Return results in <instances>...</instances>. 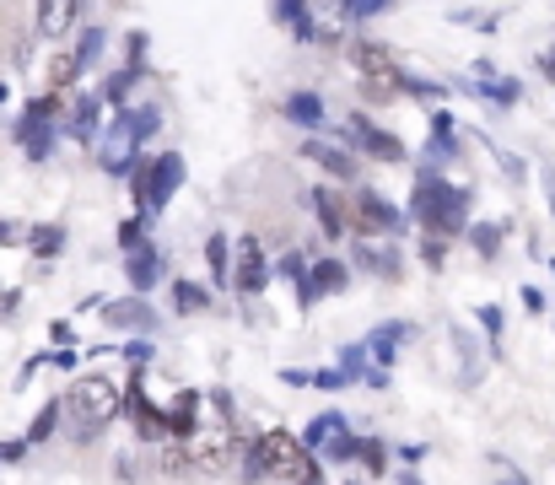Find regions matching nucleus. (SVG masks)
Segmentation results:
<instances>
[{"mask_svg": "<svg viewBox=\"0 0 555 485\" xmlns=\"http://www.w3.org/2000/svg\"><path fill=\"white\" fill-rule=\"evenodd\" d=\"M119 410H125V394H119L114 378H103V372H81V378L70 383V394H65V416H70V432H76L81 443L98 437V432H108Z\"/></svg>", "mask_w": 555, "mask_h": 485, "instance_id": "f257e3e1", "label": "nucleus"}, {"mask_svg": "<svg viewBox=\"0 0 555 485\" xmlns=\"http://www.w3.org/2000/svg\"><path fill=\"white\" fill-rule=\"evenodd\" d=\"M340 372L346 378H367V345H346L340 350Z\"/></svg>", "mask_w": 555, "mask_h": 485, "instance_id": "393cba45", "label": "nucleus"}, {"mask_svg": "<svg viewBox=\"0 0 555 485\" xmlns=\"http://www.w3.org/2000/svg\"><path fill=\"white\" fill-rule=\"evenodd\" d=\"M232 286H237L243 297H259V292L270 286V259H264L259 238H243V243H237V259H232Z\"/></svg>", "mask_w": 555, "mask_h": 485, "instance_id": "0eeeda50", "label": "nucleus"}, {"mask_svg": "<svg viewBox=\"0 0 555 485\" xmlns=\"http://www.w3.org/2000/svg\"><path fill=\"white\" fill-rule=\"evenodd\" d=\"M199 399H205V394L184 388V394L168 405V432H173V437H189V432L199 426Z\"/></svg>", "mask_w": 555, "mask_h": 485, "instance_id": "f3484780", "label": "nucleus"}, {"mask_svg": "<svg viewBox=\"0 0 555 485\" xmlns=\"http://www.w3.org/2000/svg\"><path fill=\"white\" fill-rule=\"evenodd\" d=\"M286 114H292L297 125H319V119H324V103H319L313 92H292V98H286Z\"/></svg>", "mask_w": 555, "mask_h": 485, "instance_id": "4be33fe9", "label": "nucleus"}, {"mask_svg": "<svg viewBox=\"0 0 555 485\" xmlns=\"http://www.w3.org/2000/svg\"><path fill=\"white\" fill-rule=\"evenodd\" d=\"M103 319L114 323V329H141V334H152L157 329V314L141 303V297H119V303H108V314Z\"/></svg>", "mask_w": 555, "mask_h": 485, "instance_id": "ddd939ff", "label": "nucleus"}, {"mask_svg": "<svg viewBox=\"0 0 555 485\" xmlns=\"http://www.w3.org/2000/svg\"><path fill=\"white\" fill-rule=\"evenodd\" d=\"M205 265H210V281L232 286V248H227L221 232H210V243H205Z\"/></svg>", "mask_w": 555, "mask_h": 485, "instance_id": "aec40b11", "label": "nucleus"}, {"mask_svg": "<svg viewBox=\"0 0 555 485\" xmlns=\"http://www.w3.org/2000/svg\"><path fill=\"white\" fill-rule=\"evenodd\" d=\"M346 54H351V71L362 76V87H367L372 98H377V92H399V87H415V81H404V71L393 65V54H388L383 43H372V38H357V43H351ZM377 103H383V98H377Z\"/></svg>", "mask_w": 555, "mask_h": 485, "instance_id": "20e7f679", "label": "nucleus"}, {"mask_svg": "<svg viewBox=\"0 0 555 485\" xmlns=\"http://www.w3.org/2000/svg\"><path fill=\"white\" fill-rule=\"evenodd\" d=\"M351 485H357V481H351Z\"/></svg>", "mask_w": 555, "mask_h": 485, "instance_id": "7c9ffc66", "label": "nucleus"}, {"mask_svg": "<svg viewBox=\"0 0 555 485\" xmlns=\"http://www.w3.org/2000/svg\"><path fill=\"white\" fill-rule=\"evenodd\" d=\"M404 334H410V323H383V329H372L367 334V350L377 367H388L393 356H399V345H404Z\"/></svg>", "mask_w": 555, "mask_h": 485, "instance_id": "dca6fc26", "label": "nucleus"}, {"mask_svg": "<svg viewBox=\"0 0 555 485\" xmlns=\"http://www.w3.org/2000/svg\"><path fill=\"white\" fill-rule=\"evenodd\" d=\"M173 308H179V314H205V308H210V292L194 286V281H173Z\"/></svg>", "mask_w": 555, "mask_h": 485, "instance_id": "412c9836", "label": "nucleus"}, {"mask_svg": "<svg viewBox=\"0 0 555 485\" xmlns=\"http://www.w3.org/2000/svg\"><path fill=\"white\" fill-rule=\"evenodd\" d=\"M362 464H367L372 475H383V470H388V448H383L377 437H362Z\"/></svg>", "mask_w": 555, "mask_h": 485, "instance_id": "a878e982", "label": "nucleus"}, {"mask_svg": "<svg viewBox=\"0 0 555 485\" xmlns=\"http://www.w3.org/2000/svg\"><path fill=\"white\" fill-rule=\"evenodd\" d=\"M340 432H351V426H346V416H340V410H324V416H313V421H308V432H297V437H302V448H308V454H330V443H335Z\"/></svg>", "mask_w": 555, "mask_h": 485, "instance_id": "f8f14e48", "label": "nucleus"}, {"mask_svg": "<svg viewBox=\"0 0 555 485\" xmlns=\"http://www.w3.org/2000/svg\"><path fill=\"white\" fill-rule=\"evenodd\" d=\"M76 22H81V0H33L38 38H65Z\"/></svg>", "mask_w": 555, "mask_h": 485, "instance_id": "1a4fd4ad", "label": "nucleus"}, {"mask_svg": "<svg viewBox=\"0 0 555 485\" xmlns=\"http://www.w3.org/2000/svg\"><path fill=\"white\" fill-rule=\"evenodd\" d=\"M351 136H362V152H367V157H377V162H399V157H404V146H399L388 130H372L362 114L351 119Z\"/></svg>", "mask_w": 555, "mask_h": 485, "instance_id": "4468645a", "label": "nucleus"}, {"mask_svg": "<svg viewBox=\"0 0 555 485\" xmlns=\"http://www.w3.org/2000/svg\"><path fill=\"white\" fill-rule=\"evenodd\" d=\"M125 356H130V367L141 372V367L152 361V340H130V350H125Z\"/></svg>", "mask_w": 555, "mask_h": 485, "instance_id": "cd10ccee", "label": "nucleus"}, {"mask_svg": "<svg viewBox=\"0 0 555 485\" xmlns=\"http://www.w3.org/2000/svg\"><path fill=\"white\" fill-rule=\"evenodd\" d=\"M324 459H335V464H362V437L340 432V437L330 443V454H324Z\"/></svg>", "mask_w": 555, "mask_h": 485, "instance_id": "5701e85b", "label": "nucleus"}, {"mask_svg": "<svg viewBox=\"0 0 555 485\" xmlns=\"http://www.w3.org/2000/svg\"><path fill=\"white\" fill-rule=\"evenodd\" d=\"M313 210H319V227H324V238H346L351 232V194H340V189H330V183H313Z\"/></svg>", "mask_w": 555, "mask_h": 485, "instance_id": "6e6552de", "label": "nucleus"}, {"mask_svg": "<svg viewBox=\"0 0 555 485\" xmlns=\"http://www.w3.org/2000/svg\"><path fill=\"white\" fill-rule=\"evenodd\" d=\"M130 281H135V292H146V286L163 281V259H157V248H135V254H130Z\"/></svg>", "mask_w": 555, "mask_h": 485, "instance_id": "6ab92c4d", "label": "nucleus"}, {"mask_svg": "<svg viewBox=\"0 0 555 485\" xmlns=\"http://www.w3.org/2000/svg\"><path fill=\"white\" fill-rule=\"evenodd\" d=\"M415 210H421V221L431 227V232H459L464 227V194H453L448 183H421V194H415Z\"/></svg>", "mask_w": 555, "mask_h": 485, "instance_id": "39448f33", "label": "nucleus"}, {"mask_svg": "<svg viewBox=\"0 0 555 485\" xmlns=\"http://www.w3.org/2000/svg\"><path fill=\"white\" fill-rule=\"evenodd\" d=\"M399 485H421V475H410V470H404V475H399Z\"/></svg>", "mask_w": 555, "mask_h": 485, "instance_id": "c756f323", "label": "nucleus"}, {"mask_svg": "<svg viewBox=\"0 0 555 485\" xmlns=\"http://www.w3.org/2000/svg\"><path fill=\"white\" fill-rule=\"evenodd\" d=\"M302 157H313L324 173H335V178H357V157L340 152V146H330V141H302Z\"/></svg>", "mask_w": 555, "mask_h": 485, "instance_id": "2eb2a0df", "label": "nucleus"}, {"mask_svg": "<svg viewBox=\"0 0 555 485\" xmlns=\"http://www.w3.org/2000/svg\"><path fill=\"white\" fill-rule=\"evenodd\" d=\"M346 281H351V270H346L340 259H319V265H313V276H302V286H297V303H302V308H313L319 297L340 292Z\"/></svg>", "mask_w": 555, "mask_h": 485, "instance_id": "9d476101", "label": "nucleus"}, {"mask_svg": "<svg viewBox=\"0 0 555 485\" xmlns=\"http://www.w3.org/2000/svg\"><path fill=\"white\" fill-rule=\"evenodd\" d=\"M281 22H292L308 38V0H281Z\"/></svg>", "mask_w": 555, "mask_h": 485, "instance_id": "bb28decb", "label": "nucleus"}, {"mask_svg": "<svg viewBox=\"0 0 555 485\" xmlns=\"http://www.w3.org/2000/svg\"><path fill=\"white\" fill-rule=\"evenodd\" d=\"M60 416H65V399H49V405H43V410L33 416V426L22 432V437H27V448H43V443L54 437V426H60Z\"/></svg>", "mask_w": 555, "mask_h": 485, "instance_id": "a211bd4d", "label": "nucleus"}, {"mask_svg": "<svg viewBox=\"0 0 555 485\" xmlns=\"http://www.w3.org/2000/svg\"><path fill=\"white\" fill-rule=\"evenodd\" d=\"M351 232L388 238V232H399V210H393L388 200H377L372 189H351Z\"/></svg>", "mask_w": 555, "mask_h": 485, "instance_id": "423d86ee", "label": "nucleus"}, {"mask_svg": "<svg viewBox=\"0 0 555 485\" xmlns=\"http://www.w3.org/2000/svg\"><path fill=\"white\" fill-rule=\"evenodd\" d=\"M237 432H232V416H216L210 426H194L184 437V459L194 475H205V481H216V475H227L232 464H237Z\"/></svg>", "mask_w": 555, "mask_h": 485, "instance_id": "7ed1b4c3", "label": "nucleus"}, {"mask_svg": "<svg viewBox=\"0 0 555 485\" xmlns=\"http://www.w3.org/2000/svg\"><path fill=\"white\" fill-rule=\"evenodd\" d=\"M286 485H330L324 481V459H319V454H302V464L292 470V481Z\"/></svg>", "mask_w": 555, "mask_h": 485, "instance_id": "b1692460", "label": "nucleus"}, {"mask_svg": "<svg viewBox=\"0 0 555 485\" xmlns=\"http://www.w3.org/2000/svg\"><path fill=\"white\" fill-rule=\"evenodd\" d=\"M81 49H60V54H49V65H43V92H70L76 87V76H81Z\"/></svg>", "mask_w": 555, "mask_h": 485, "instance_id": "9b49d317", "label": "nucleus"}, {"mask_svg": "<svg viewBox=\"0 0 555 485\" xmlns=\"http://www.w3.org/2000/svg\"><path fill=\"white\" fill-rule=\"evenodd\" d=\"M302 437L286 432V426H270L259 437L243 443V481L248 485H264V481H292V470L302 464Z\"/></svg>", "mask_w": 555, "mask_h": 485, "instance_id": "f03ea898", "label": "nucleus"}, {"mask_svg": "<svg viewBox=\"0 0 555 485\" xmlns=\"http://www.w3.org/2000/svg\"><path fill=\"white\" fill-rule=\"evenodd\" d=\"M114 475H119V481L130 485V481H135V475H141V464H135L130 454H119V459H114Z\"/></svg>", "mask_w": 555, "mask_h": 485, "instance_id": "c85d7f7f", "label": "nucleus"}]
</instances>
